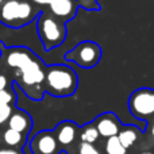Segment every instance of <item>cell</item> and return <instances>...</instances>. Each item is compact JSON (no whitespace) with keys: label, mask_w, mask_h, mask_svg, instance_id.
<instances>
[{"label":"cell","mask_w":154,"mask_h":154,"mask_svg":"<svg viewBox=\"0 0 154 154\" xmlns=\"http://www.w3.org/2000/svg\"><path fill=\"white\" fill-rule=\"evenodd\" d=\"M126 152H127V150L120 145L116 135L107 138V142H106V153L107 154H126Z\"/></svg>","instance_id":"9a60e30c"},{"label":"cell","mask_w":154,"mask_h":154,"mask_svg":"<svg viewBox=\"0 0 154 154\" xmlns=\"http://www.w3.org/2000/svg\"><path fill=\"white\" fill-rule=\"evenodd\" d=\"M79 153H80V154H100V152L96 149L95 145H92V143H85V142H81V143H80Z\"/></svg>","instance_id":"ac0fdd59"},{"label":"cell","mask_w":154,"mask_h":154,"mask_svg":"<svg viewBox=\"0 0 154 154\" xmlns=\"http://www.w3.org/2000/svg\"><path fill=\"white\" fill-rule=\"evenodd\" d=\"M128 109L131 115L141 120H150L154 118V89L139 88L128 97Z\"/></svg>","instance_id":"8992f818"},{"label":"cell","mask_w":154,"mask_h":154,"mask_svg":"<svg viewBox=\"0 0 154 154\" xmlns=\"http://www.w3.org/2000/svg\"><path fill=\"white\" fill-rule=\"evenodd\" d=\"M5 0H0V8H2V5H3V3H4Z\"/></svg>","instance_id":"cb8c5ba5"},{"label":"cell","mask_w":154,"mask_h":154,"mask_svg":"<svg viewBox=\"0 0 154 154\" xmlns=\"http://www.w3.org/2000/svg\"><path fill=\"white\" fill-rule=\"evenodd\" d=\"M14 101H15V93L12 91H0V104L2 106H12Z\"/></svg>","instance_id":"e0dca14e"},{"label":"cell","mask_w":154,"mask_h":154,"mask_svg":"<svg viewBox=\"0 0 154 154\" xmlns=\"http://www.w3.org/2000/svg\"><path fill=\"white\" fill-rule=\"evenodd\" d=\"M0 154H20V153L12 149H3V150H0Z\"/></svg>","instance_id":"7402d4cb"},{"label":"cell","mask_w":154,"mask_h":154,"mask_svg":"<svg viewBox=\"0 0 154 154\" xmlns=\"http://www.w3.org/2000/svg\"><path fill=\"white\" fill-rule=\"evenodd\" d=\"M118 139H119L120 145L125 147L126 150L128 147H131L134 145V142L138 139V130L133 126H126V127H122L118 134Z\"/></svg>","instance_id":"7c38bea8"},{"label":"cell","mask_w":154,"mask_h":154,"mask_svg":"<svg viewBox=\"0 0 154 154\" xmlns=\"http://www.w3.org/2000/svg\"><path fill=\"white\" fill-rule=\"evenodd\" d=\"M141 154H154V153H150V152H143V153H141Z\"/></svg>","instance_id":"d4e9b609"},{"label":"cell","mask_w":154,"mask_h":154,"mask_svg":"<svg viewBox=\"0 0 154 154\" xmlns=\"http://www.w3.org/2000/svg\"><path fill=\"white\" fill-rule=\"evenodd\" d=\"M37 30L45 50H51L65 42L66 23L54 18L49 11H41L37 20Z\"/></svg>","instance_id":"277c9868"},{"label":"cell","mask_w":154,"mask_h":154,"mask_svg":"<svg viewBox=\"0 0 154 154\" xmlns=\"http://www.w3.org/2000/svg\"><path fill=\"white\" fill-rule=\"evenodd\" d=\"M58 142L53 131H41L30 142L31 154H58Z\"/></svg>","instance_id":"ba28073f"},{"label":"cell","mask_w":154,"mask_h":154,"mask_svg":"<svg viewBox=\"0 0 154 154\" xmlns=\"http://www.w3.org/2000/svg\"><path fill=\"white\" fill-rule=\"evenodd\" d=\"M5 64L15 70L16 80L22 89L32 100L43 97V81H45L46 65L37 54L23 46L3 49Z\"/></svg>","instance_id":"6da1fadb"},{"label":"cell","mask_w":154,"mask_h":154,"mask_svg":"<svg viewBox=\"0 0 154 154\" xmlns=\"http://www.w3.org/2000/svg\"><path fill=\"white\" fill-rule=\"evenodd\" d=\"M79 87L77 73L68 65L46 66L43 89L54 97H68L76 92Z\"/></svg>","instance_id":"7a4b0ae2"},{"label":"cell","mask_w":154,"mask_h":154,"mask_svg":"<svg viewBox=\"0 0 154 154\" xmlns=\"http://www.w3.org/2000/svg\"><path fill=\"white\" fill-rule=\"evenodd\" d=\"M46 5L49 12L64 23L73 20L79 10L76 0H46Z\"/></svg>","instance_id":"52a82bcc"},{"label":"cell","mask_w":154,"mask_h":154,"mask_svg":"<svg viewBox=\"0 0 154 154\" xmlns=\"http://www.w3.org/2000/svg\"><path fill=\"white\" fill-rule=\"evenodd\" d=\"M93 125H95L99 135L104 137V138L118 135L122 128V123L114 112H104V114L99 115L95 119Z\"/></svg>","instance_id":"9c48e42d"},{"label":"cell","mask_w":154,"mask_h":154,"mask_svg":"<svg viewBox=\"0 0 154 154\" xmlns=\"http://www.w3.org/2000/svg\"><path fill=\"white\" fill-rule=\"evenodd\" d=\"M150 133H152V138L154 139V119L152 122V127H150Z\"/></svg>","instance_id":"603a6c76"},{"label":"cell","mask_w":154,"mask_h":154,"mask_svg":"<svg viewBox=\"0 0 154 154\" xmlns=\"http://www.w3.org/2000/svg\"><path fill=\"white\" fill-rule=\"evenodd\" d=\"M79 8L81 7L85 11H100V4L97 0H76Z\"/></svg>","instance_id":"2e32d148"},{"label":"cell","mask_w":154,"mask_h":154,"mask_svg":"<svg viewBox=\"0 0 154 154\" xmlns=\"http://www.w3.org/2000/svg\"><path fill=\"white\" fill-rule=\"evenodd\" d=\"M12 112V106H2L0 104V126L5 123Z\"/></svg>","instance_id":"d6986e66"},{"label":"cell","mask_w":154,"mask_h":154,"mask_svg":"<svg viewBox=\"0 0 154 154\" xmlns=\"http://www.w3.org/2000/svg\"><path fill=\"white\" fill-rule=\"evenodd\" d=\"M3 139H4L5 145H8V146H19L23 142V134L18 133L15 130H11V128H7L3 133Z\"/></svg>","instance_id":"5bb4252c"},{"label":"cell","mask_w":154,"mask_h":154,"mask_svg":"<svg viewBox=\"0 0 154 154\" xmlns=\"http://www.w3.org/2000/svg\"><path fill=\"white\" fill-rule=\"evenodd\" d=\"M32 4H35L37 7H42V5H46V0H29Z\"/></svg>","instance_id":"44dd1931"},{"label":"cell","mask_w":154,"mask_h":154,"mask_svg":"<svg viewBox=\"0 0 154 154\" xmlns=\"http://www.w3.org/2000/svg\"><path fill=\"white\" fill-rule=\"evenodd\" d=\"M7 123H8V128L18 131V133L23 134V135L31 130V126H32L31 116L27 112L22 111V109H16V111L12 109Z\"/></svg>","instance_id":"30bf717a"},{"label":"cell","mask_w":154,"mask_h":154,"mask_svg":"<svg viewBox=\"0 0 154 154\" xmlns=\"http://www.w3.org/2000/svg\"><path fill=\"white\" fill-rule=\"evenodd\" d=\"M7 87H8V79L0 73V91L7 89Z\"/></svg>","instance_id":"ffe728a7"},{"label":"cell","mask_w":154,"mask_h":154,"mask_svg":"<svg viewBox=\"0 0 154 154\" xmlns=\"http://www.w3.org/2000/svg\"><path fill=\"white\" fill-rule=\"evenodd\" d=\"M101 48L93 41H82L65 54V61L75 62L82 69H92L100 62Z\"/></svg>","instance_id":"5b68a950"},{"label":"cell","mask_w":154,"mask_h":154,"mask_svg":"<svg viewBox=\"0 0 154 154\" xmlns=\"http://www.w3.org/2000/svg\"><path fill=\"white\" fill-rule=\"evenodd\" d=\"M54 135H56V139L58 143L61 145H70L73 141L76 139L77 135V127L73 122H69V120H65V122L60 123L56 127V130L53 131Z\"/></svg>","instance_id":"8fae6325"},{"label":"cell","mask_w":154,"mask_h":154,"mask_svg":"<svg viewBox=\"0 0 154 154\" xmlns=\"http://www.w3.org/2000/svg\"><path fill=\"white\" fill-rule=\"evenodd\" d=\"M39 14V7L29 0H5L0 8V22L11 29H20L35 20Z\"/></svg>","instance_id":"3957f363"},{"label":"cell","mask_w":154,"mask_h":154,"mask_svg":"<svg viewBox=\"0 0 154 154\" xmlns=\"http://www.w3.org/2000/svg\"><path fill=\"white\" fill-rule=\"evenodd\" d=\"M80 137H81V141L85 142V143H95L96 141L99 139V133L97 130H96L95 125L93 123H88L87 126H84L82 127V131L81 134H80Z\"/></svg>","instance_id":"4fadbf2b"}]
</instances>
